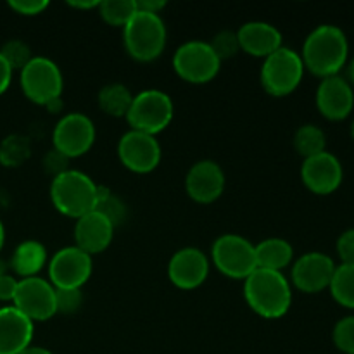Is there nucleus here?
I'll return each mask as SVG.
<instances>
[{
  "label": "nucleus",
  "mask_w": 354,
  "mask_h": 354,
  "mask_svg": "<svg viewBox=\"0 0 354 354\" xmlns=\"http://www.w3.org/2000/svg\"><path fill=\"white\" fill-rule=\"evenodd\" d=\"M301 59L304 69L318 78L339 75L349 59L348 37L335 24H320L304 40Z\"/></svg>",
  "instance_id": "nucleus-1"
},
{
  "label": "nucleus",
  "mask_w": 354,
  "mask_h": 354,
  "mask_svg": "<svg viewBox=\"0 0 354 354\" xmlns=\"http://www.w3.org/2000/svg\"><path fill=\"white\" fill-rule=\"evenodd\" d=\"M244 299L261 318L279 320L289 313L292 304V286L282 272L256 268L244 280Z\"/></svg>",
  "instance_id": "nucleus-2"
},
{
  "label": "nucleus",
  "mask_w": 354,
  "mask_h": 354,
  "mask_svg": "<svg viewBox=\"0 0 354 354\" xmlns=\"http://www.w3.org/2000/svg\"><path fill=\"white\" fill-rule=\"evenodd\" d=\"M168 30L161 14L138 10L123 28L124 50L138 62H152L165 52Z\"/></svg>",
  "instance_id": "nucleus-3"
},
{
  "label": "nucleus",
  "mask_w": 354,
  "mask_h": 354,
  "mask_svg": "<svg viewBox=\"0 0 354 354\" xmlns=\"http://www.w3.org/2000/svg\"><path fill=\"white\" fill-rule=\"evenodd\" d=\"M97 185L86 173L71 169L52 178L50 201L55 209L68 218H82L97 207Z\"/></svg>",
  "instance_id": "nucleus-4"
},
{
  "label": "nucleus",
  "mask_w": 354,
  "mask_h": 354,
  "mask_svg": "<svg viewBox=\"0 0 354 354\" xmlns=\"http://www.w3.org/2000/svg\"><path fill=\"white\" fill-rule=\"evenodd\" d=\"M175 116V104L171 97L158 88H147L135 93L127 113L131 130L158 135L169 127Z\"/></svg>",
  "instance_id": "nucleus-5"
},
{
  "label": "nucleus",
  "mask_w": 354,
  "mask_h": 354,
  "mask_svg": "<svg viewBox=\"0 0 354 354\" xmlns=\"http://www.w3.org/2000/svg\"><path fill=\"white\" fill-rule=\"evenodd\" d=\"M304 64L299 52L290 47H280L263 59L259 80L266 93L273 97H287L301 85Z\"/></svg>",
  "instance_id": "nucleus-6"
},
{
  "label": "nucleus",
  "mask_w": 354,
  "mask_h": 354,
  "mask_svg": "<svg viewBox=\"0 0 354 354\" xmlns=\"http://www.w3.org/2000/svg\"><path fill=\"white\" fill-rule=\"evenodd\" d=\"M19 85L24 97H28L31 102L47 106L54 99L62 97L64 76L52 59L45 55H33L19 71Z\"/></svg>",
  "instance_id": "nucleus-7"
},
{
  "label": "nucleus",
  "mask_w": 354,
  "mask_h": 354,
  "mask_svg": "<svg viewBox=\"0 0 354 354\" xmlns=\"http://www.w3.org/2000/svg\"><path fill=\"white\" fill-rule=\"evenodd\" d=\"M211 261L218 272L234 280H245L258 268L254 244L239 234L220 235L211 245Z\"/></svg>",
  "instance_id": "nucleus-8"
},
{
  "label": "nucleus",
  "mask_w": 354,
  "mask_h": 354,
  "mask_svg": "<svg viewBox=\"0 0 354 354\" xmlns=\"http://www.w3.org/2000/svg\"><path fill=\"white\" fill-rule=\"evenodd\" d=\"M173 69L185 82L194 85H203L218 76L221 69V61L209 41L187 40L175 50L171 59Z\"/></svg>",
  "instance_id": "nucleus-9"
},
{
  "label": "nucleus",
  "mask_w": 354,
  "mask_h": 354,
  "mask_svg": "<svg viewBox=\"0 0 354 354\" xmlns=\"http://www.w3.org/2000/svg\"><path fill=\"white\" fill-rule=\"evenodd\" d=\"M48 282L55 289H82L93 272L92 256L76 245L61 248L47 263Z\"/></svg>",
  "instance_id": "nucleus-10"
},
{
  "label": "nucleus",
  "mask_w": 354,
  "mask_h": 354,
  "mask_svg": "<svg viewBox=\"0 0 354 354\" xmlns=\"http://www.w3.org/2000/svg\"><path fill=\"white\" fill-rule=\"evenodd\" d=\"M95 137V124L86 114L66 113L52 131V147L68 159H75L93 147Z\"/></svg>",
  "instance_id": "nucleus-11"
},
{
  "label": "nucleus",
  "mask_w": 354,
  "mask_h": 354,
  "mask_svg": "<svg viewBox=\"0 0 354 354\" xmlns=\"http://www.w3.org/2000/svg\"><path fill=\"white\" fill-rule=\"evenodd\" d=\"M12 306L31 322H47L57 315L55 287L41 277H28L17 282Z\"/></svg>",
  "instance_id": "nucleus-12"
},
{
  "label": "nucleus",
  "mask_w": 354,
  "mask_h": 354,
  "mask_svg": "<svg viewBox=\"0 0 354 354\" xmlns=\"http://www.w3.org/2000/svg\"><path fill=\"white\" fill-rule=\"evenodd\" d=\"M118 158L130 171L145 175L154 171L162 158V149L158 137L144 131L128 130L118 142Z\"/></svg>",
  "instance_id": "nucleus-13"
},
{
  "label": "nucleus",
  "mask_w": 354,
  "mask_h": 354,
  "mask_svg": "<svg viewBox=\"0 0 354 354\" xmlns=\"http://www.w3.org/2000/svg\"><path fill=\"white\" fill-rule=\"evenodd\" d=\"M335 261L328 254L311 251L297 258L290 268V282L304 294H318L328 289L335 272Z\"/></svg>",
  "instance_id": "nucleus-14"
},
{
  "label": "nucleus",
  "mask_w": 354,
  "mask_h": 354,
  "mask_svg": "<svg viewBox=\"0 0 354 354\" xmlns=\"http://www.w3.org/2000/svg\"><path fill=\"white\" fill-rule=\"evenodd\" d=\"M301 180L310 192L317 196H330L341 187L344 169L337 156L325 151L304 159L301 166Z\"/></svg>",
  "instance_id": "nucleus-15"
},
{
  "label": "nucleus",
  "mask_w": 354,
  "mask_h": 354,
  "mask_svg": "<svg viewBox=\"0 0 354 354\" xmlns=\"http://www.w3.org/2000/svg\"><path fill=\"white\" fill-rule=\"evenodd\" d=\"M225 171L213 159H201L190 166L185 176V192L199 204H211L225 192Z\"/></svg>",
  "instance_id": "nucleus-16"
},
{
  "label": "nucleus",
  "mask_w": 354,
  "mask_h": 354,
  "mask_svg": "<svg viewBox=\"0 0 354 354\" xmlns=\"http://www.w3.org/2000/svg\"><path fill=\"white\" fill-rule=\"evenodd\" d=\"M209 275V258L199 248H182L169 258L168 279L182 290L203 286Z\"/></svg>",
  "instance_id": "nucleus-17"
},
{
  "label": "nucleus",
  "mask_w": 354,
  "mask_h": 354,
  "mask_svg": "<svg viewBox=\"0 0 354 354\" xmlns=\"http://www.w3.org/2000/svg\"><path fill=\"white\" fill-rule=\"evenodd\" d=\"M317 109L325 120L342 121L354 109V90L348 78L341 75L324 78L315 93Z\"/></svg>",
  "instance_id": "nucleus-18"
},
{
  "label": "nucleus",
  "mask_w": 354,
  "mask_h": 354,
  "mask_svg": "<svg viewBox=\"0 0 354 354\" xmlns=\"http://www.w3.org/2000/svg\"><path fill=\"white\" fill-rule=\"evenodd\" d=\"M114 225L99 211H90L75 223V245L86 254L95 256L106 251L114 239Z\"/></svg>",
  "instance_id": "nucleus-19"
},
{
  "label": "nucleus",
  "mask_w": 354,
  "mask_h": 354,
  "mask_svg": "<svg viewBox=\"0 0 354 354\" xmlns=\"http://www.w3.org/2000/svg\"><path fill=\"white\" fill-rule=\"evenodd\" d=\"M241 50L252 57H268L283 47V37L279 28L266 21H248L237 30Z\"/></svg>",
  "instance_id": "nucleus-20"
},
{
  "label": "nucleus",
  "mask_w": 354,
  "mask_h": 354,
  "mask_svg": "<svg viewBox=\"0 0 354 354\" xmlns=\"http://www.w3.org/2000/svg\"><path fill=\"white\" fill-rule=\"evenodd\" d=\"M35 324L17 308H0V354H17L33 341Z\"/></svg>",
  "instance_id": "nucleus-21"
},
{
  "label": "nucleus",
  "mask_w": 354,
  "mask_h": 354,
  "mask_svg": "<svg viewBox=\"0 0 354 354\" xmlns=\"http://www.w3.org/2000/svg\"><path fill=\"white\" fill-rule=\"evenodd\" d=\"M47 263V249H45L41 242L23 241L14 249L9 266L21 279H28V277H38V273L44 270Z\"/></svg>",
  "instance_id": "nucleus-22"
},
{
  "label": "nucleus",
  "mask_w": 354,
  "mask_h": 354,
  "mask_svg": "<svg viewBox=\"0 0 354 354\" xmlns=\"http://www.w3.org/2000/svg\"><path fill=\"white\" fill-rule=\"evenodd\" d=\"M256 263L258 268L282 272L283 268L292 265L294 248L289 241L282 237H268L254 245Z\"/></svg>",
  "instance_id": "nucleus-23"
},
{
  "label": "nucleus",
  "mask_w": 354,
  "mask_h": 354,
  "mask_svg": "<svg viewBox=\"0 0 354 354\" xmlns=\"http://www.w3.org/2000/svg\"><path fill=\"white\" fill-rule=\"evenodd\" d=\"M131 100H133V93L123 83H107L99 90V95H97L100 111L113 118H127Z\"/></svg>",
  "instance_id": "nucleus-24"
},
{
  "label": "nucleus",
  "mask_w": 354,
  "mask_h": 354,
  "mask_svg": "<svg viewBox=\"0 0 354 354\" xmlns=\"http://www.w3.org/2000/svg\"><path fill=\"white\" fill-rule=\"evenodd\" d=\"M292 142L297 154L303 156L304 159L327 151V135L317 124L306 123L297 128Z\"/></svg>",
  "instance_id": "nucleus-25"
},
{
  "label": "nucleus",
  "mask_w": 354,
  "mask_h": 354,
  "mask_svg": "<svg viewBox=\"0 0 354 354\" xmlns=\"http://www.w3.org/2000/svg\"><path fill=\"white\" fill-rule=\"evenodd\" d=\"M328 290L335 303L348 310H354V263L353 265L341 263L335 266Z\"/></svg>",
  "instance_id": "nucleus-26"
},
{
  "label": "nucleus",
  "mask_w": 354,
  "mask_h": 354,
  "mask_svg": "<svg viewBox=\"0 0 354 354\" xmlns=\"http://www.w3.org/2000/svg\"><path fill=\"white\" fill-rule=\"evenodd\" d=\"M31 156V140L26 135L10 133L0 142V165L17 168L24 165Z\"/></svg>",
  "instance_id": "nucleus-27"
},
{
  "label": "nucleus",
  "mask_w": 354,
  "mask_h": 354,
  "mask_svg": "<svg viewBox=\"0 0 354 354\" xmlns=\"http://www.w3.org/2000/svg\"><path fill=\"white\" fill-rule=\"evenodd\" d=\"M97 9L107 24L124 28L137 12V0H102Z\"/></svg>",
  "instance_id": "nucleus-28"
},
{
  "label": "nucleus",
  "mask_w": 354,
  "mask_h": 354,
  "mask_svg": "<svg viewBox=\"0 0 354 354\" xmlns=\"http://www.w3.org/2000/svg\"><path fill=\"white\" fill-rule=\"evenodd\" d=\"M95 211L102 213L114 228L123 225L128 218V207L118 196H114L107 187L99 185L97 189V207Z\"/></svg>",
  "instance_id": "nucleus-29"
},
{
  "label": "nucleus",
  "mask_w": 354,
  "mask_h": 354,
  "mask_svg": "<svg viewBox=\"0 0 354 354\" xmlns=\"http://www.w3.org/2000/svg\"><path fill=\"white\" fill-rule=\"evenodd\" d=\"M0 54L3 55L9 66L14 69H23L28 62L31 61L33 54H31V48L26 41L17 40V38H12V40H7L6 44L0 48Z\"/></svg>",
  "instance_id": "nucleus-30"
},
{
  "label": "nucleus",
  "mask_w": 354,
  "mask_h": 354,
  "mask_svg": "<svg viewBox=\"0 0 354 354\" xmlns=\"http://www.w3.org/2000/svg\"><path fill=\"white\" fill-rule=\"evenodd\" d=\"M211 48L214 50V54L220 57V61H227V59L235 57V55L241 52V45H239L237 31L232 30H221L218 31L213 37V40L209 41Z\"/></svg>",
  "instance_id": "nucleus-31"
},
{
  "label": "nucleus",
  "mask_w": 354,
  "mask_h": 354,
  "mask_svg": "<svg viewBox=\"0 0 354 354\" xmlns=\"http://www.w3.org/2000/svg\"><path fill=\"white\" fill-rule=\"evenodd\" d=\"M334 346L344 354H354V315L341 318L332 330Z\"/></svg>",
  "instance_id": "nucleus-32"
},
{
  "label": "nucleus",
  "mask_w": 354,
  "mask_h": 354,
  "mask_svg": "<svg viewBox=\"0 0 354 354\" xmlns=\"http://www.w3.org/2000/svg\"><path fill=\"white\" fill-rule=\"evenodd\" d=\"M82 289H55V308L57 313L73 315L82 308Z\"/></svg>",
  "instance_id": "nucleus-33"
},
{
  "label": "nucleus",
  "mask_w": 354,
  "mask_h": 354,
  "mask_svg": "<svg viewBox=\"0 0 354 354\" xmlns=\"http://www.w3.org/2000/svg\"><path fill=\"white\" fill-rule=\"evenodd\" d=\"M69 161H71V159H68L64 154H61V152L55 151V149L52 147L50 151L44 156L45 173H48L52 178H55V176H59V175H62L64 171H68Z\"/></svg>",
  "instance_id": "nucleus-34"
},
{
  "label": "nucleus",
  "mask_w": 354,
  "mask_h": 354,
  "mask_svg": "<svg viewBox=\"0 0 354 354\" xmlns=\"http://www.w3.org/2000/svg\"><path fill=\"white\" fill-rule=\"evenodd\" d=\"M335 251H337L339 259L344 265H353L354 263V228H348L342 232L335 242Z\"/></svg>",
  "instance_id": "nucleus-35"
},
{
  "label": "nucleus",
  "mask_w": 354,
  "mask_h": 354,
  "mask_svg": "<svg viewBox=\"0 0 354 354\" xmlns=\"http://www.w3.org/2000/svg\"><path fill=\"white\" fill-rule=\"evenodd\" d=\"M9 7L21 16H38L48 7L47 0H9Z\"/></svg>",
  "instance_id": "nucleus-36"
},
{
  "label": "nucleus",
  "mask_w": 354,
  "mask_h": 354,
  "mask_svg": "<svg viewBox=\"0 0 354 354\" xmlns=\"http://www.w3.org/2000/svg\"><path fill=\"white\" fill-rule=\"evenodd\" d=\"M17 282H19V280L14 279V277L9 275V273L0 277V301L14 299V296H16Z\"/></svg>",
  "instance_id": "nucleus-37"
},
{
  "label": "nucleus",
  "mask_w": 354,
  "mask_h": 354,
  "mask_svg": "<svg viewBox=\"0 0 354 354\" xmlns=\"http://www.w3.org/2000/svg\"><path fill=\"white\" fill-rule=\"evenodd\" d=\"M10 82H12V68L3 59V55L0 54V95L9 88Z\"/></svg>",
  "instance_id": "nucleus-38"
},
{
  "label": "nucleus",
  "mask_w": 354,
  "mask_h": 354,
  "mask_svg": "<svg viewBox=\"0 0 354 354\" xmlns=\"http://www.w3.org/2000/svg\"><path fill=\"white\" fill-rule=\"evenodd\" d=\"M166 7L165 0H137V9L145 12L159 14Z\"/></svg>",
  "instance_id": "nucleus-39"
},
{
  "label": "nucleus",
  "mask_w": 354,
  "mask_h": 354,
  "mask_svg": "<svg viewBox=\"0 0 354 354\" xmlns=\"http://www.w3.org/2000/svg\"><path fill=\"white\" fill-rule=\"evenodd\" d=\"M68 6L75 7V9H80V10H86V9H95V7H99V2L97 0H71V2H68Z\"/></svg>",
  "instance_id": "nucleus-40"
},
{
  "label": "nucleus",
  "mask_w": 354,
  "mask_h": 354,
  "mask_svg": "<svg viewBox=\"0 0 354 354\" xmlns=\"http://www.w3.org/2000/svg\"><path fill=\"white\" fill-rule=\"evenodd\" d=\"M17 354H54L50 349L44 348V346H33L30 344L28 348H24L23 351H19Z\"/></svg>",
  "instance_id": "nucleus-41"
},
{
  "label": "nucleus",
  "mask_w": 354,
  "mask_h": 354,
  "mask_svg": "<svg viewBox=\"0 0 354 354\" xmlns=\"http://www.w3.org/2000/svg\"><path fill=\"white\" fill-rule=\"evenodd\" d=\"M45 107H47L48 113H54V114L61 113L62 107H64V102H62V97H59V99H54V100H52V102H48Z\"/></svg>",
  "instance_id": "nucleus-42"
},
{
  "label": "nucleus",
  "mask_w": 354,
  "mask_h": 354,
  "mask_svg": "<svg viewBox=\"0 0 354 354\" xmlns=\"http://www.w3.org/2000/svg\"><path fill=\"white\" fill-rule=\"evenodd\" d=\"M348 76H349V85L353 86V90H354V55H353V59L351 61H349V69H348Z\"/></svg>",
  "instance_id": "nucleus-43"
},
{
  "label": "nucleus",
  "mask_w": 354,
  "mask_h": 354,
  "mask_svg": "<svg viewBox=\"0 0 354 354\" xmlns=\"http://www.w3.org/2000/svg\"><path fill=\"white\" fill-rule=\"evenodd\" d=\"M3 242H6V228H3L2 220H0V249L3 248Z\"/></svg>",
  "instance_id": "nucleus-44"
},
{
  "label": "nucleus",
  "mask_w": 354,
  "mask_h": 354,
  "mask_svg": "<svg viewBox=\"0 0 354 354\" xmlns=\"http://www.w3.org/2000/svg\"><path fill=\"white\" fill-rule=\"evenodd\" d=\"M7 273V263L3 259H0V277L6 275Z\"/></svg>",
  "instance_id": "nucleus-45"
},
{
  "label": "nucleus",
  "mask_w": 354,
  "mask_h": 354,
  "mask_svg": "<svg viewBox=\"0 0 354 354\" xmlns=\"http://www.w3.org/2000/svg\"><path fill=\"white\" fill-rule=\"evenodd\" d=\"M349 133H351V138H353V140H354V120H353L351 127H349Z\"/></svg>",
  "instance_id": "nucleus-46"
}]
</instances>
